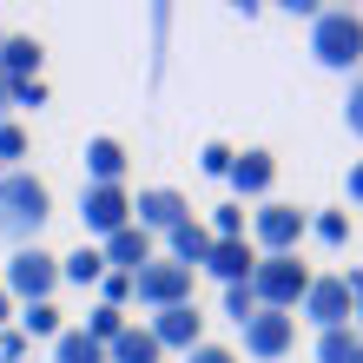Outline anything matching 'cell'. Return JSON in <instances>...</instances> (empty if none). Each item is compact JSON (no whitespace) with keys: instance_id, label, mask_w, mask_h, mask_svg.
I'll return each mask as SVG.
<instances>
[{"instance_id":"6da1fadb","label":"cell","mask_w":363,"mask_h":363,"mask_svg":"<svg viewBox=\"0 0 363 363\" xmlns=\"http://www.w3.org/2000/svg\"><path fill=\"white\" fill-rule=\"evenodd\" d=\"M53 218V191L47 179H33V172H7L0 179V238L27 251L40 238V225Z\"/></svg>"},{"instance_id":"7a4b0ae2","label":"cell","mask_w":363,"mask_h":363,"mask_svg":"<svg viewBox=\"0 0 363 363\" xmlns=\"http://www.w3.org/2000/svg\"><path fill=\"white\" fill-rule=\"evenodd\" d=\"M311 60L324 73H357L363 67V13L357 7H324L311 20Z\"/></svg>"},{"instance_id":"3957f363","label":"cell","mask_w":363,"mask_h":363,"mask_svg":"<svg viewBox=\"0 0 363 363\" xmlns=\"http://www.w3.org/2000/svg\"><path fill=\"white\" fill-rule=\"evenodd\" d=\"M251 291H258V311H297L311 291V271L291 258H258V271H251Z\"/></svg>"},{"instance_id":"277c9868","label":"cell","mask_w":363,"mask_h":363,"mask_svg":"<svg viewBox=\"0 0 363 363\" xmlns=\"http://www.w3.org/2000/svg\"><path fill=\"white\" fill-rule=\"evenodd\" d=\"M7 297H20V304H53V284H60V258L53 251H40V245H27V251H13L7 258Z\"/></svg>"},{"instance_id":"5b68a950","label":"cell","mask_w":363,"mask_h":363,"mask_svg":"<svg viewBox=\"0 0 363 363\" xmlns=\"http://www.w3.org/2000/svg\"><path fill=\"white\" fill-rule=\"evenodd\" d=\"M191 277H199V271H185V264H172V258H152V264L133 277V297H139L152 317H159V311H179V304H191Z\"/></svg>"},{"instance_id":"8992f818","label":"cell","mask_w":363,"mask_h":363,"mask_svg":"<svg viewBox=\"0 0 363 363\" xmlns=\"http://www.w3.org/2000/svg\"><path fill=\"white\" fill-rule=\"evenodd\" d=\"M311 231V211H297V205H258V218H251V238L264 245V258H291L297 238Z\"/></svg>"},{"instance_id":"52a82bcc","label":"cell","mask_w":363,"mask_h":363,"mask_svg":"<svg viewBox=\"0 0 363 363\" xmlns=\"http://www.w3.org/2000/svg\"><path fill=\"white\" fill-rule=\"evenodd\" d=\"M297 311L317 324V337H324V330H357V311H350V284H344V277H311V291H304Z\"/></svg>"},{"instance_id":"ba28073f","label":"cell","mask_w":363,"mask_h":363,"mask_svg":"<svg viewBox=\"0 0 363 363\" xmlns=\"http://www.w3.org/2000/svg\"><path fill=\"white\" fill-rule=\"evenodd\" d=\"M79 225H86L99 245L113 238V231H125V225H133V199H125V185H86V191H79Z\"/></svg>"},{"instance_id":"9c48e42d","label":"cell","mask_w":363,"mask_h":363,"mask_svg":"<svg viewBox=\"0 0 363 363\" xmlns=\"http://www.w3.org/2000/svg\"><path fill=\"white\" fill-rule=\"evenodd\" d=\"M238 330H245V357L277 363V357H291V344H297V311H258Z\"/></svg>"},{"instance_id":"30bf717a","label":"cell","mask_w":363,"mask_h":363,"mask_svg":"<svg viewBox=\"0 0 363 363\" xmlns=\"http://www.w3.org/2000/svg\"><path fill=\"white\" fill-rule=\"evenodd\" d=\"M185 218H191V205H185V191H172V185H145L139 199H133V225L152 231V238H159V231L172 238Z\"/></svg>"},{"instance_id":"8fae6325","label":"cell","mask_w":363,"mask_h":363,"mask_svg":"<svg viewBox=\"0 0 363 363\" xmlns=\"http://www.w3.org/2000/svg\"><path fill=\"white\" fill-rule=\"evenodd\" d=\"M145 330H152V344H159V350H199V344H205V317H199V304L159 311Z\"/></svg>"},{"instance_id":"7c38bea8","label":"cell","mask_w":363,"mask_h":363,"mask_svg":"<svg viewBox=\"0 0 363 363\" xmlns=\"http://www.w3.org/2000/svg\"><path fill=\"white\" fill-rule=\"evenodd\" d=\"M205 271L218 277L225 291H231V284H251V271H258V251H251V238H211Z\"/></svg>"},{"instance_id":"4fadbf2b","label":"cell","mask_w":363,"mask_h":363,"mask_svg":"<svg viewBox=\"0 0 363 363\" xmlns=\"http://www.w3.org/2000/svg\"><path fill=\"white\" fill-rule=\"evenodd\" d=\"M99 251H106V271H125V277H139L145 264H152V231L125 225V231H113V238H106Z\"/></svg>"},{"instance_id":"5bb4252c","label":"cell","mask_w":363,"mask_h":363,"mask_svg":"<svg viewBox=\"0 0 363 363\" xmlns=\"http://www.w3.org/2000/svg\"><path fill=\"white\" fill-rule=\"evenodd\" d=\"M231 185H238V199H264V191L277 185V152H264V145L238 152V165H231Z\"/></svg>"},{"instance_id":"9a60e30c","label":"cell","mask_w":363,"mask_h":363,"mask_svg":"<svg viewBox=\"0 0 363 363\" xmlns=\"http://www.w3.org/2000/svg\"><path fill=\"white\" fill-rule=\"evenodd\" d=\"M0 73L7 79H40V40L33 33H7L0 40Z\"/></svg>"},{"instance_id":"2e32d148","label":"cell","mask_w":363,"mask_h":363,"mask_svg":"<svg viewBox=\"0 0 363 363\" xmlns=\"http://www.w3.org/2000/svg\"><path fill=\"white\" fill-rule=\"evenodd\" d=\"M205 258H211V231H205L199 218H185V225L172 231V264H185V271H205Z\"/></svg>"},{"instance_id":"e0dca14e","label":"cell","mask_w":363,"mask_h":363,"mask_svg":"<svg viewBox=\"0 0 363 363\" xmlns=\"http://www.w3.org/2000/svg\"><path fill=\"white\" fill-rule=\"evenodd\" d=\"M86 172H93V185H119L125 179V145L119 139H93L86 145Z\"/></svg>"},{"instance_id":"ac0fdd59","label":"cell","mask_w":363,"mask_h":363,"mask_svg":"<svg viewBox=\"0 0 363 363\" xmlns=\"http://www.w3.org/2000/svg\"><path fill=\"white\" fill-rule=\"evenodd\" d=\"M159 357H165V350L152 344V330H145V324H125V337L106 350V363H159Z\"/></svg>"},{"instance_id":"d6986e66","label":"cell","mask_w":363,"mask_h":363,"mask_svg":"<svg viewBox=\"0 0 363 363\" xmlns=\"http://www.w3.org/2000/svg\"><path fill=\"white\" fill-rule=\"evenodd\" d=\"M99 277H106V251H93V245H79L73 258H60V284L86 291V284H99Z\"/></svg>"},{"instance_id":"ffe728a7","label":"cell","mask_w":363,"mask_h":363,"mask_svg":"<svg viewBox=\"0 0 363 363\" xmlns=\"http://www.w3.org/2000/svg\"><path fill=\"white\" fill-rule=\"evenodd\" d=\"M53 363H106V344H93L86 330H60L53 337Z\"/></svg>"},{"instance_id":"44dd1931","label":"cell","mask_w":363,"mask_h":363,"mask_svg":"<svg viewBox=\"0 0 363 363\" xmlns=\"http://www.w3.org/2000/svg\"><path fill=\"white\" fill-rule=\"evenodd\" d=\"M317 363H363V330H324L317 337Z\"/></svg>"},{"instance_id":"7402d4cb","label":"cell","mask_w":363,"mask_h":363,"mask_svg":"<svg viewBox=\"0 0 363 363\" xmlns=\"http://www.w3.org/2000/svg\"><path fill=\"white\" fill-rule=\"evenodd\" d=\"M86 337H93V344H106V350H113L119 337H125V311H113V304H99V311L86 317Z\"/></svg>"},{"instance_id":"603a6c76","label":"cell","mask_w":363,"mask_h":363,"mask_svg":"<svg viewBox=\"0 0 363 363\" xmlns=\"http://www.w3.org/2000/svg\"><path fill=\"white\" fill-rule=\"evenodd\" d=\"M67 324H60V311L53 304H27L20 311V337H60Z\"/></svg>"},{"instance_id":"cb8c5ba5","label":"cell","mask_w":363,"mask_h":363,"mask_svg":"<svg viewBox=\"0 0 363 363\" xmlns=\"http://www.w3.org/2000/svg\"><path fill=\"white\" fill-rule=\"evenodd\" d=\"M311 231H317L324 245H350V211H317Z\"/></svg>"},{"instance_id":"d4e9b609","label":"cell","mask_w":363,"mask_h":363,"mask_svg":"<svg viewBox=\"0 0 363 363\" xmlns=\"http://www.w3.org/2000/svg\"><path fill=\"white\" fill-rule=\"evenodd\" d=\"M225 317H231V324H251V317H258V291H251V284H231L225 291Z\"/></svg>"},{"instance_id":"484cf974","label":"cell","mask_w":363,"mask_h":363,"mask_svg":"<svg viewBox=\"0 0 363 363\" xmlns=\"http://www.w3.org/2000/svg\"><path fill=\"white\" fill-rule=\"evenodd\" d=\"M13 159H27V125L0 119V165H13Z\"/></svg>"},{"instance_id":"4316f807","label":"cell","mask_w":363,"mask_h":363,"mask_svg":"<svg viewBox=\"0 0 363 363\" xmlns=\"http://www.w3.org/2000/svg\"><path fill=\"white\" fill-rule=\"evenodd\" d=\"M205 231H211V238H245V205H218Z\"/></svg>"},{"instance_id":"83f0119b","label":"cell","mask_w":363,"mask_h":363,"mask_svg":"<svg viewBox=\"0 0 363 363\" xmlns=\"http://www.w3.org/2000/svg\"><path fill=\"white\" fill-rule=\"evenodd\" d=\"M125 297H133V277H125V271H106V277H99V304L125 311Z\"/></svg>"},{"instance_id":"f1b7e54d","label":"cell","mask_w":363,"mask_h":363,"mask_svg":"<svg viewBox=\"0 0 363 363\" xmlns=\"http://www.w3.org/2000/svg\"><path fill=\"white\" fill-rule=\"evenodd\" d=\"M199 165H205L211 179H231V165H238V152H231V145H218V139H211L205 152H199Z\"/></svg>"},{"instance_id":"f546056e","label":"cell","mask_w":363,"mask_h":363,"mask_svg":"<svg viewBox=\"0 0 363 363\" xmlns=\"http://www.w3.org/2000/svg\"><path fill=\"white\" fill-rule=\"evenodd\" d=\"M344 125L363 139V79H350V93H344Z\"/></svg>"},{"instance_id":"4dcf8cb0","label":"cell","mask_w":363,"mask_h":363,"mask_svg":"<svg viewBox=\"0 0 363 363\" xmlns=\"http://www.w3.org/2000/svg\"><path fill=\"white\" fill-rule=\"evenodd\" d=\"M13 106H47V79H13Z\"/></svg>"},{"instance_id":"1f68e13d","label":"cell","mask_w":363,"mask_h":363,"mask_svg":"<svg viewBox=\"0 0 363 363\" xmlns=\"http://www.w3.org/2000/svg\"><path fill=\"white\" fill-rule=\"evenodd\" d=\"M185 363H238V350H225V344H199V350H185Z\"/></svg>"},{"instance_id":"d6a6232c","label":"cell","mask_w":363,"mask_h":363,"mask_svg":"<svg viewBox=\"0 0 363 363\" xmlns=\"http://www.w3.org/2000/svg\"><path fill=\"white\" fill-rule=\"evenodd\" d=\"M0 363H27V337L20 330H0Z\"/></svg>"},{"instance_id":"836d02e7","label":"cell","mask_w":363,"mask_h":363,"mask_svg":"<svg viewBox=\"0 0 363 363\" xmlns=\"http://www.w3.org/2000/svg\"><path fill=\"white\" fill-rule=\"evenodd\" d=\"M344 191H350V205H363V159H350V172H344Z\"/></svg>"},{"instance_id":"e575fe53","label":"cell","mask_w":363,"mask_h":363,"mask_svg":"<svg viewBox=\"0 0 363 363\" xmlns=\"http://www.w3.org/2000/svg\"><path fill=\"white\" fill-rule=\"evenodd\" d=\"M344 284H350V311H357V330H363V271H350Z\"/></svg>"},{"instance_id":"d590c367","label":"cell","mask_w":363,"mask_h":363,"mask_svg":"<svg viewBox=\"0 0 363 363\" xmlns=\"http://www.w3.org/2000/svg\"><path fill=\"white\" fill-rule=\"evenodd\" d=\"M7 106H13V79L0 73V119H7Z\"/></svg>"},{"instance_id":"8d00e7d4","label":"cell","mask_w":363,"mask_h":363,"mask_svg":"<svg viewBox=\"0 0 363 363\" xmlns=\"http://www.w3.org/2000/svg\"><path fill=\"white\" fill-rule=\"evenodd\" d=\"M7 311H13V297H7V284H0V324H7Z\"/></svg>"},{"instance_id":"74e56055","label":"cell","mask_w":363,"mask_h":363,"mask_svg":"<svg viewBox=\"0 0 363 363\" xmlns=\"http://www.w3.org/2000/svg\"><path fill=\"white\" fill-rule=\"evenodd\" d=\"M0 179H7V172H0Z\"/></svg>"},{"instance_id":"f35d334b","label":"cell","mask_w":363,"mask_h":363,"mask_svg":"<svg viewBox=\"0 0 363 363\" xmlns=\"http://www.w3.org/2000/svg\"><path fill=\"white\" fill-rule=\"evenodd\" d=\"M0 40H7V33H0Z\"/></svg>"}]
</instances>
